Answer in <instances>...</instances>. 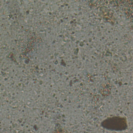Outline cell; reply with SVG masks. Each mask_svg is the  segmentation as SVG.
Masks as SVG:
<instances>
[{
	"label": "cell",
	"instance_id": "6da1fadb",
	"mask_svg": "<svg viewBox=\"0 0 133 133\" xmlns=\"http://www.w3.org/2000/svg\"><path fill=\"white\" fill-rule=\"evenodd\" d=\"M101 125L103 128L111 131H121L128 128V123L126 117L120 116L107 117L102 121Z\"/></svg>",
	"mask_w": 133,
	"mask_h": 133
}]
</instances>
